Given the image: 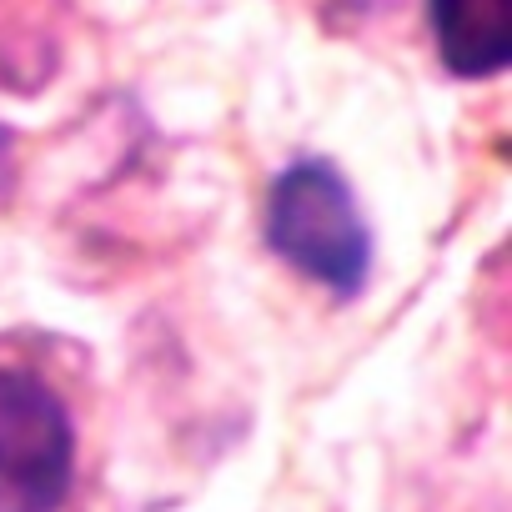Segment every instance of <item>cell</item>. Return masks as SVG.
I'll return each instance as SVG.
<instances>
[{"mask_svg":"<svg viewBox=\"0 0 512 512\" xmlns=\"http://www.w3.org/2000/svg\"><path fill=\"white\" fill-rule=\"evenodd\" d=\"M267 241L287 267L337 297H357L372 267V236L357 196L327 161H297L272 181Z\"/></svg>","mask_w":512,"mask_h":512,"instance_id":"6da1fadb","label":"cell"},{"mask_svg":"<svg viewBox=\"0 0 512 512\" xmlns=\"http://www.w3.org/2000/svg\"><path fill=\"white\" fill-rule=\"evenodd\" d=\"M71 457L66 402L36 372L0 367V512H61Z\"/></svg>","mask_w":512,"mask_h":512,"instance_id":"7a4b0ae2","label":"cell"},{"mask_svg":"<svg viewBox=\"0 0 512 512\" xmlns=\"http://www.w3.org/2000/svg\"><path fill=\"white\" fill-rule=\"evenodd\" d=\"M427 21L452 76L482 81L512 61V0H427Z\"/></svg>","mask_w":512,"mask_h":512,"instance_id":"3957f363","label":"cell"},{"mask_svg":"<svg viewBox=\"0 0 512 512\" xmlns=\"http://www.w3.org/2000/svg\"><path fill=\"white\" fill-rule=\"evenodd\" d=\"M6 176H11V136L0 131V181H6Z\"/></svg>","mask_w":512,"mask_h":512,"instance_id":"277c9868","label":"cell"}]
</instances>
